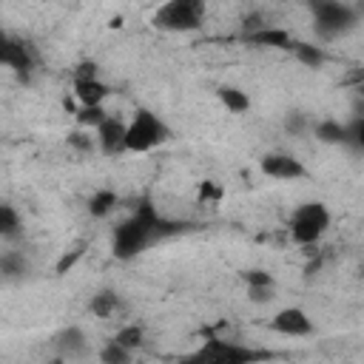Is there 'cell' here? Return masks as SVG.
<instances>
[{
	"label": "cell",
	"instance_id": "cell-1",
	"mask_svg": "<svg viewBox=\"0 0 364 364\" xmlns=\"http://www.w3.org/2000/svg\"><path fill=\"white\" fill-rule=\"evenodd\" d=\"M179 230H182V222H171L168 216H162L156 210V205H151L145 199L114 228V233H111V253L119 262H131L148 245H154L156 239L179 233Z\"/></svg>",
	"mask_w": 364,
	"mask_h": 364
},
{
	"label": "cell",
	"instance_id": "cell-2",
	"mask_svg": "<svg viewBox=\"0 0 364 364\" xmlns=\"http://www.w3.org/2000/svg\"><path fill=\"white\" fill-rule=\"evenodd\" d=\"M330 225H333L330 208L324 202H318V199H310V202H301V205H296L290 210L284 228H287V236H290L293 245L310 247L330 230Z\"/></svg>",
	"mask_w": 364,
	"mask_h": 364
},
{
	"label": "cell",
	"instance_id": "cell-3",
	"mask_svg": "<svg viewBox=\"0 0 364 364\" xmlns=\"http://www.w3.org/2000/svg\"><path fill=\"white\" fill-rule=\"evenodd\" d=\"M205 17H208L205 0H165L156 6L151 23L168 34H191L205 26Z\"/></svg>",
	"mask_w": 364,
	"mask_h": 364
},
{
	"label": "cell",
	"instance_id": "cell-4",
	"mask_svg": "<svg viewBox=\"0 0 364 364\" xmlns=\"http://www.w3.org/2000/svg\"><path fill=\"white\" fill-rule=\"evenodd\" d=\"M171 139L168 122L154 114L151 108H136L128 117V134H125V151L128 154H151L159 145Z\"/></svg>",
	"mask_w": 364,
	"mask_h": 364
},
{
	"label": "cell",
	"instance_id": "cell-5",
	"mask_svg": "<svg viewBox=\"0 0 364 364\" xmlns=\"http://www.w3.org/2000/svg\"><path fill=\"white\" fill-rule=\"evenodd\" d=\"M267 358H273L270 350H256L236 338H219V336H205V344L188 355V361H202V364H250Z\"/></svg>",
	"mask_w": 364,
	"mask_h": 364
},
{
	"label": "cell",
	"instance_id": "cell-6",
	"mask_svg": "<svg viewBox=\"0 0 364 364\" xmlns=\"http://www.w3.org/2000/svg\"><path fill=\"white\" fill-rule=\"evenodd\" d=\"M307 6H310V17H313V31L321 40L347 34L358 20L355 9L344 0H307Z\"/></svg>",
	"mask_w": 364,
	"mask_h": 364
},
{
	"label": "cell",
	"instance_id": "cell-7",
	"mask_svg": "<svg viewBox=\"0 0 364 364\" xmlns=\"http://www.w3.org/2000/svg\"><path fill=\"white\" fill-rule=\"evenodd\" d=\"M239 40H242L245 46L270 48V51H290L293 43H296V37H293L284 26H276V23H267V20H262V23H256V26L245 28V31L239 34Z\"/></svg>",
	"mask_w": 364,
	"mask_h": 364
},
{
	"label": "cell",
	"instance_id": "cell-8",
	"mask_svg": "<svg viewBox=\"0 0 364 364\" xmlns=\"http://www.w3.org/2000/svg\"><path fill=\"white\" fill-rule=\"evenodd\" d=\"M0 63L14 71L17 77L28 80V74L34 71L37 65V54L31 51V46L23 40V37H14V34H6L3 43H0Z\"/></svg>",
	"mask_w": 364,
	"mask_h": 364
},
{
	"label": "cell",
	"instance_id": "cell-9",
	"mask_svg": "<svg viewBox=\"0 0 364 364\" xmlns=\"http://www.w3.org/2000/svg\"><path fill=\"white\" fill-rule=\"evenodd\" d=\"M267 327L279 336H287V338H307V336L316 333V324H313L310 313L304 307H296V304L276 310Z\"/></svg>",
	"mask_w": 364,
	"mask_h": 364
},
{
	"label": "cell",
	"instance_id": "cell-10",
	"mask_svg": "<svg viewBox=\"0 0 364 364\" xmlns=\"http://www.w3.org/2000/svg\"><path fill=\"white\" fill-rule=\"evenodd\" d=\"M259 168L267 179H276V182H296V179H304L307 176V168L304 162L296 156V154H284V151H270L259 159Z\"/></svg>",
	"mask_w": 364,
	"mask_h": 364
},
{
	"label": "cell",
	"instance_id": "cell-11",
	"mask_svg": "<svg viewBox=\"0 0 364 364\" xmlns=\"http://www.w3.org/2000/svg\"><path fill=\"white\" fill-rule=\"evenodd\" d=\"M125 134H128V119H122V117H117V114H108L105 122H102L100 128H94L100 154H105V156L128 154V151H125Z\"/></svg>",
	"mask_w": 364,
	"mask_h": 364
},
{
	"label": "cell",
	"instance_id": "cell-12",
	"mask_svg": "<svg viewBox=\"0 0 364 364\" xmlns=\"http://www.w3.org/2000/svg\"><path fill=\"white\" fill-rule=\"evenodd\" d=\"M51 344H54V350H57L60 358H80L88 350V338H85L82 327H77V324H68V327L57 330L54 338H51Z\"/></svg>",
	"mask_w": 364,
	"mask_h": 364
},
{
	"label": "cell",
	"instance_id": "cell-13",
	"mask_svg": "<svg viewBox=\"0 0 364 364\" xmlns=\"http://www.w3.org/2000/svg\"><path fill=\"white\" fill-rule=\"evenodd\" d=\"M88 213L94 216V219H108L117 208H119V193L117 191H111V188H97L91 196H88Z\"/></svg>",
	"mask_w": 364,
	"mask_h": 364
},
{
	"label": "cell",
	"instance_id": "cell-14",
	"mask_svg": "<svg viewBox=\"0 0 364 364\" xmlns=\"http://www.w3.org/2000/svg\"><path fill=\"white\" fill-rule=\"evenodd\" d=\"M313 134L321 145H344L347 142V125L341 119H333V117L313 122Z\"/></svg>",
	"mask_w": 364,
	"mask_h": 364
},
{
	"label": "cell",
	"instance_id": "cell-15",
	"mask_svg": "<svg viewBox=\"0 0 364 364\" xmlns=\"http://www.w3.org/2000/svg\"><path fill=\"white\" fill-rule=\"evenodd\" d=\"M290 54H293V60H296L299 65H304V68H321V65L327 63L324 48H321L318 43H307V40H296L293 48H290Z\"/></svg>",
	"mask_w": 364,
	"mask_h": 364
},
{
	"label": "cell",
	"instance_id": "cell-16",
	"mask_svg": "<svg viewBox=\"0 0 364 364\" xmlns=\"http://www.w3.org/2000/svg\"><path fill=\"white\" fill-rule=\"evenodd\" d=\"M216 100L225 105L228 114H245V111H250V97L239 85H219L216 88Z\"/></svg>",
	"mask_w": 364,
	"mask_h": 364
},
{
	"label": "cell",
	"instance_id": "cell-17",
	"mask_svg": "<svg viewBox=\"0 0 364 364\" xmlns=\"http://www.w3.org/2000/svg\"><path fill=\"white\" fill-rule=\"evenodd\" d=\"M88 310H91V316H97V318H111V316L119 310V293L111 290V287L97 290V293L91 296V301H88Z\"/></svg>",
	"mask_w": 364,
	"mask_h": 364
},
{
	"label": "cell",
	"instance_id": "cell-18",
	"mask_svg": "<svg viewBox=\"0 0 364 364\" xmlns=\"http://www.w3.org/2000/svg\"><path fill=\"white\" fill-rule=\"evenodd\" d=\"M20 230H23V219H20L17 208L11 202H3L0 205V236L11 242V239L20 236Z\"/></svg>",
	"mask_w": 364,
	"mask_h": 364
},
{
	"label": "cell",
	"instance_id": "cell-19",
	"mask_svg": "<svg viewBox=\"0 0 364 364\" xmlns=\"http://www.w3.org/2000/svg\"><path fill=\"white\" fill-rule=\"evenodd\" d=\"M111 111L105 108V105H77V111H74V122L80 125V128H100L102 122H105V117H108Z\"/></svg>",
	"mask_w": 364,
	"mask_h": 364
},
{
	"label": "cell",
	"instance_id": "cell-20",
	"mask_svg": "<svg viewBox=\"0 0 364 364\" xmlns=\"http://www.w3.org/2000/svg\"><path fill=\"white\" fill-rule=\"evenodd\" d=\"M85 253H88V242H85V239L74 242L71 247H65V250L60 253V259H57V264H54V273H57V276H65V273H68Z\"/></svg>",
	"mask_w": 364,
	"mask_h": 364
},
{
	"label": "cell",
	"instance_id": "cell-21",
	"mask_svg": "<svg viewBox=\"0 0 364 364\" xmlns=\"http://www.w3.org/2000/svg\"><path fill=\"white\" fill-rule=\"evenodd\" d=\"M111 338H114V341H119L122 347H128V350H134V353H136V350L145 344V330H142L139 324H134V321H131V324H122Z\"/></svg>",
	"mask_w": 364,
	"mask_h": 364
},
{
	"label": "cell",
	"instance_id": "cell-22",
	"mask_svg": "<svg viewBox=\"0 0 364 364\" xmlns=\"http://www.w3.org/2000/svg\"><path fill=\"white\" fill-rule=\"evenodd\" d=\"M242 282L247 284V290H276V279L273 273H267L264 267H250L242 273Z\"/></svg>",
	"mask_w": 364,
	"mask_h": 364
},
{
	"label": "cell",
	"instance_id": "cell-23",
	"mask_svg": "<svg viewBox=\"0 0 364 364\" xmlns=\"http://www.w3.org/2000/svg\"><path fill=\"white\" fill-rule=\"evenodd\" d=\"M100 358H102L105 364H128V361L134 358V350H128V347H122L119 341L108 338L105 347L100 350Z\"/></svg>",
	"mask_w": 364,
	"mask_h": 364
},
{
	"label": "cell",
	"instance_id": "cell-24",
	"mask_svg": "<svg viewBox=\"0 0 364 364\" xmlns=\"http://www.w3.org/2000/svg\"><path fill=\"white\" fill-rule=\"evenodd\" d=\"M0 270H3L6 279H20V276L26 273V259H23V253L6 250V253L0 256Z\"/></svg>",
	"mask_w": 364,
	"mask_h": 364
},
{
	"label": "cell",
	"instance_id": "cell-25",
	"mask_svg": "<svg viewBox=\"0 0 364 364\" xmlns=\"http://www.w3.org/2000/svg\"><path fill=\"white\" fill-rule=\"evenodd\" d=\"M68 145L74 151H80V154H91L94 145H97V136H91V128H80L77 125V131L68 134Z\"/></svg>",
	"mask_w": 364,
	"mask_h": 364
},
{
	"label": "cell",
	"instance_id": "cell-26",
	"mask_svg": "<svg viewBox=\"0 0 364 364\" xmlns=\"http://www.w3.org/2000/svg\"><path fill=\"white\" fill-rule=\"evenodd\" d=\"M344 125H347V142L344 145H350L355 151H364V117H353L350 114V119Z\"/></svg>",
	"mask_w": 364,
	"mask_h": 364
},
{
	"label": "cell",
	"instance_id": "cell-27",
	"mask_svg": "<svg viewBox=\"0 0 364 364\" xmlns=\"http://www.w3.org/2000/svg\"><path fill=\"white\" fill-rule=\"evenodd\" d=\"M284 131H287L290 136H304L307 131H313V122H310L301 111H290V114L284 117Z\"/></svg>",
	"mask_w": 364,
	"mask_h": 364
},
{
	"label": "cell",
	"instance_id": "cell-28",
	"mask_svg": "<svg viewBox=\"0 0 364 364\" xmlns=\"http://www.w3.org/2000/svg\"><path fill=\"white\" fill-rule=\"evenodd\" d=\"M350 114L364 117V80L350 82Z\"/></svg>",
	"mask_w": 364,
	"mask_h": 364
},
{
	"label": "cell",
	"instance_id": "cell-29",
	"mask_svg": "<svg viewBox=\"0 0 364 364\" xmlns=\"http://www.w3.org/2000/svg\"><path fill=\"white\" fill-rule=\"evenodd\" d=\"M222 199V188L216 182H199V202H219Z\"/></svg>",
	"mask_w": 364,
	"mask_h": 364
}]
</instances>
